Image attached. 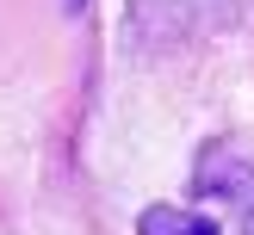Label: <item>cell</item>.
<instances>
[{"label":"cell","mask_w":254,"mask_h":235,"mask_svg":"<svg viewBox=\"0 0 254 235\" xmlns=\"http://www.w3.org/2000/svg\"><path fill=\"white\" fill-rule=\"evenodd\" d=\"M136 235H217V217L205 210H174V204H149L136 217Z\"/></svg>","instance_id":"obj_2"},{"label":"cell","mask_w":254,"mask_h":235,"mask_svg":"<svg viewBox=\"0 0 254 235\" xmlns=\"http://www.w3.org/2000/svg\"><path fill=\"white\" fill-rule=\"evenodd\" d=\"M68 6H81V0H68Z\"/></svg>","instance_id":"obj_3"},{"label":"cell","mask_w":254,"mask_h":235,"mask_svg":"<svg viewBox=\"0 0 254 235\" xmlns=\"http://www.w3.org/2000/svg\"><path fill=\"white\" fill-rule=\"evenodd\" d=\"M192 186H198V198L230 210L242 223V235H254V161L242 148H205L192 167Z\"/></svg>","instance_id":"obj_1"}]
</instances>
